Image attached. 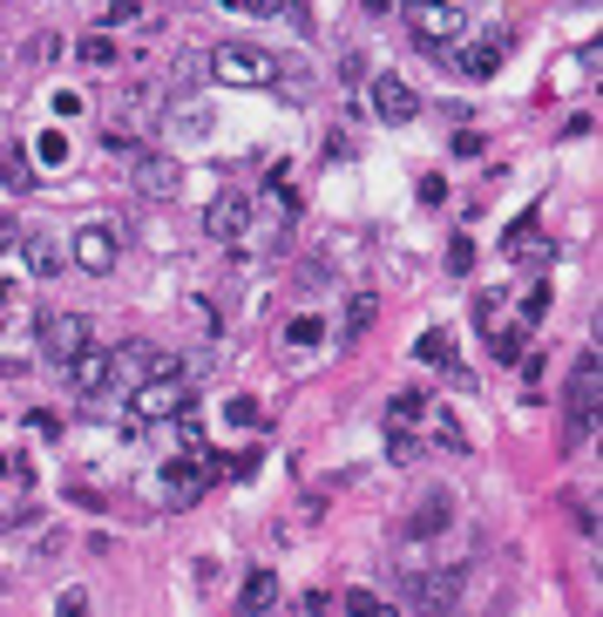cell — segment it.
<instances>
[{
	"label": "cell",
	"instance_id": "cell-28",
	"mask_svg": "<svg viewBox=\"0 0 603 617\" xmlns=\"http://www.w3.org/2000/svg\"><path fill=\"white\" fill-rule=\"evenodd\" d=\"M286 339H292V346H319V339H326V326H319V319H292Z\"/></svg>",
	"mask_w": 603,
	"mask_h": 617
},
{
	"label": "cell",
	"instance_id": "cell-22",
	"mask_svg": "<svg viewBox=\"0 0 603 617\" xmlns=\"http://www.w3.org/2000/svg\"><path fill=\"white\" fill-rule=\"evenodd\" d=\"M387 461H393V469H414V461H421L414 428H387Z\"/></svg>",
	"mask_w": 603,
	"mask_h": 617
},
{
	"label": "cell",
	"instance_id": "cell-16",
	"mask_svg": "<svg viewBox=\"0 0 603 617\" xmlns=\"http://www.w3.org/2000/svg\"><path fill=\"white\" fill-rule=\"evenodd\" d=\"M502 245H509V258H515V265H536V258H549V238H536V217H515Z\"/></svg>",
	"mask_w": 603,
	"mask_h": 617
},
{
	"label": "cell",
	"instance_id": "cell-34",
	"mask_svg": "<svg viewBox=\"0 0 603 617\" xmlns=\"http://www.w3.org/2000/svg\"><path fill=\"white\" fill-rule=\"evenodd\" d=\"M143 14V0H109V21H136Z\"/></svg>",
	"mask_w": 603,
	"mask_h": 617
},
{
	"label": "cell",
	"instance_id": "cell-21",
	"mask_svg": "<svg viewBox=\"0 0 603 617\" xmlns=\"http://www.w3.org/2000/svg\"><path fill=\"white\" fill-rule=\"evenodd\" d=\"M414 354H421L427 367H455V333H440V326L421 333V339H414Z\"/></svg>",
	"mask_w": 603,
	"mask_h": 617
},
{
	"label": "cell",
	"instance_id": "cell-2",
	"mask_svg": "<svg viewBox=\"0 0 603 617\" xmlns=\"http://www.w3.org/2000/svg\"><path fill=\"white\" fill-rule=\"evenodd\" d=\"M204 68L217 75V82H231V89H271L278 82V61L265 48H245V42H217L204 55Z\"/></svg>",
	"mask_w": 603,
	"mask_h": 617
},
{
	"label": "cell",
	"instance_id": "cell-9",
	"mask_svg": "<svg viewBox=\"0 0 603 617\" xmlns=\"http://www.w3.org/2000/svg\"><path fill=\"white\" fill-rule=\"evenodd\" d=\"M204 231L217 245H245L252 238V198H245V190H217L211 211H204Z\"/></svg>",
	"mask_w": 603,
	"mask_h": 617
},
{
	"label": "cell",
	"instance_id": "cell-18",
	"mask_svg": "<svg viewBox=\"0 0 603 617\" xmlns=\"http://www.w3.org/2000/svg\"><path fill=\"white\" fill-rule=\"evenodd\" d=\"M237 604H245V610H271L278 604V570H252L245 591H237Z\"/></svg>",
	"mask_w": 603,
	"mask_h": 617
},
{
	"label": "cell",
	"instance_id": "cell-29",
	"mask_svg": "<svg viewBox=\"0 0 603 617\" xmlns=\"http://www.w3.org/2000/svg\"><path fill=\"white\" fill-rule=\"evenodd\" d=\"M448 272H474V238H455L448 245Z\"/></svg>",
	"mask_w": 603,
	"mask_h": 617
},
{
	"label": "cell",
	"instance_id": "cell-27",
	"mask_svg": "<svg viewBox=\"0 0 603 617\" xmlns=\"http://www.w3.org/2000/svg\"><path fill=\"white\" fill-rule=\"evenodd\" d=\"M82 61H89V68H109V61H115V42H109V34H89V42H82Z\"/></svg>",
	"mask_w": 603,
	"mask_h": 617
},
{
	"label": "cell",
	"instance_id": "cell-32",
	"mask_svg": "<svg viewBox=\"0 0 603 617\" xmlns=\"http://www.w3.org/2000/svg\"><path fill=\"white\" fill-rule=\"evenodd\" d=\"M42 157H48V164H62V157H68V136H62V130H48V136H42Z\"/></svg>",
	"mask_w": 603,
	"mask_h": 617
},
{
	"label": "cell",
	"instance_id": "cell-8",
	"mask_svg": "<svg viewBox=\"0 0 603 617\" xmlns=\"http://www.w3.org/2000/svg\"><path fill=\"white\" fill-rule=\"evenodd\" d=\"M115 251H123V231H115V224H82V231H75V245H68V258L82 265L89 279H109Z\"/></svg>",
	"mask_w": 603,
	"mask_h": 617
},
{
	"label": "cell",
	"instance_id": "cell-26",
	"mask_svg": "<svg viewBox=\"0 0 603 617\" xmlns=\"http://www.w3.org/2000/svg\"><path fill=\"white\" fill-rule=\"evenodd\" d=\"M502 313H509V305H502V292H481V299H474V326H481V333H489V326H502Z\"/></svg>",
	"mask_w": 603,
	"mask_h": 617
},
{
	"label": "cell",
	"instance_id": "cell-19",
	"mask_svg": "<svg viewBox=\"0 0 603 617\" xmlns=\"http://www.w3.org/2000/svg\"><path fill=\"white\" fill-rule=\"evenodd\" d=\"M421 414H427V394L407 388V394H393V401H387V428H421Z\"/></svg>",
	"mask_w": 603,
	"mask_h": 617
},
{
	"label": "cell",
	"instance_id": "cell-24",
	"mask_svg": "<svg viewBox=\"0 0 603 617\" xmlns=\"http://www.w3.org/2000/svg\"><path fill=\"white\" fill-rule=\"evenodd\" d=\"M373 313H380V299H373V292H359V299H353V313H346V339H367Z\"/></svg>",
	"mask_w": 603,
	"mask_h": 617
},
{
	"label": "cell",
	"instance_id": "cell-11",
	"mask_svg": "<svg viewBox=\"0 0 603 617\" xmlns=\"http://www.w3.org/2000/svg\"><path fill=\"white\" fill-rule=\"evenodd\" d=\"M62 373H68V388L75 394H109V346H82L75 360H62Z\"/></svg>",
	"mask_w": 603,
	"mask_h": 617
},
{
	"label": "cell",
	"instance_id": "cell-10",
	"mask_svg": "<svg viewBox=\"0 0 603 617\" xmlns=\"http://www.w3.org/2000/svg\"><path fill=\"white\" fill-rule=\"evenodd\" d=\"M367 96H373V115H380V123L387 130H407L414 123V115H421V96L407 89V82H400V75H373V82H367Z\"/></svg>",
	"mask_w": 603,
	"mask_h": 617
},
{
	"label": "cell",
	"instance_id": "cell-7",
	"mask_svg": "<svg viewBox=\"0 0 603 617\" xmlns=\"http://www.w3.org/2000/svg\"><path fill=\"white\" fill-rule=\"evenodd\" d=\"M461 563H448V570H407V604L414 610H455V597H461Z\"/></svg>",
	"mask_w": 603,
	"mask_h": 617
},
{
	"label": "cell",
	"instance_id": "cell-30",
	"mask_svg": "<svg viewBox=\"0 0 603 617\" xmlns=\"http://www.w3.org/2000/svg\"><path fill=\"white\" fill-rule=\"evenodd\" d=\"M231 420H237V428H258V401L237 394V401H231Z\"/></svg>",
	"mask_w": 603,
	"mask_h": 617
},
{
	"label": "cell",
	"instance_id": "cell-1",
	"mask_svg": "<svg viewBox=\"0 0 603 617\" xmlns=\"http://www.w3.org/2000/svg\"><path fill=\"white\" fill-rule=\"evenodd\" d=\"M596 394H603V367L596 354H583L570 373V394H562V448H583L596 435Z\"/></svg>",
	"mask_w": 603,
	"mask_h": 617
},
{
	"label": "cell",
	"instance_id": "cell-12",
	"mask_svg": "<svg viewBox=\"0 0 603 617\" xmlns=\"http://www.w3.org/2000/svg\"><path fill=\"white\" fill-rule=\"evenodd\" d=\"M177 183H183V170H177V157H136V190L143 198H177Z\"/></svg>",
	"mask_w": 603,
	"mask_h": 617
},
{
	"label": "cell",
	"instance_id": "cell-15",
	"mask_svg": "<svg viewBox=\"0 0 603 617\" xmlns=\"http://www.w3.org/2000/svg\"><path fill=\"white\" fill-rule=\"evenodd\" d=\"M21 251H27V272H34V279H55L62 265H68V251L48 238V231H27V238H21Z\"/></svg>",
	"mask_w": 603,
	"mask_h": 617
},
{
	"label": "cell",
	"instance_id": "cell-36",
	"mask_svg": "<svg viewBox=\"0 0 603 617\" xmlns=\"http://www.w3.org/2000/svg\"><path fill=\"white\" fill-rule=\"evenodd\" d=\"M407 8H414V0H407Z\"/></svg>",
	"mask_w": 603,
	"mask_h": 617
},
{
	"label": "cell",
	"instance_id": "cell-23",
	"mask_svg": "<svg viewBox=\"0 0 603 617\" xmlns=\"http://www.w3.org/2000/svg\"><path fill=\"white\" fill-rule=\"evenodd\" d=\"M522 346H529V326H495V360H502V367L522 360Z\"/></svg>",
	"mask_w": 603,
	"mask_h": 617
},
{
	"label": "cell",
	"instance_id": "cell-6",
	"mask_svg": "<svg viewBox=\"0 0 603 617\" xmlns=\"http://www.w3.org/2000/svg\"><path fill=\"white\" fill-rule=\"evenodd\" d=\"M89 339H96V333H89V319H82V313H48V319H42V333H34V346H42V360H48V367L75 360Z\"/></svg>",
	"mask_w": 603,
	"mask_h": 617
},
{
	"label": "cell",
	"instance_id": "cell-20",
	"mask_svg": "<svg viewBox=\"0 0 603 617\" xmlns=\"http://www.w3.org/2000/svg\"><path fill=\"white\" fill-rule=\"evenodd\" d=\"M0 177H8V190H34V164H27V149H21V143L0 149Z\"/></svg>",
	"mask_w": 603,
	"mask_h": 617
},
{
	"label": "cell",
	"instance_id": "cell-3",
	"mask_svg": "<svg viewBox=\"0 0 603 617\" xmlns=\"http://www.w3.org/2000/svg\"><path fill=\"white\" fill-rule=\"evenodd\" d=\"M183 401H190L183 373H149V380H136V388H130V420H136V428H143V420H170Z\"/></svg>",
	"mask_w": 603,
	"mask_h": 617
},
{
	"label": "cell",
	"instance_id": "cell-17",
	"mask_svg": "<svg viewBox=\"0 0 603 617\" xmlns=\"http://www.w3.org/2000/svg\"><path fill=\"white\" fill-rule=\"evenodd\" d=\"M421 420H427V435H434L440 448H448V455H461V448H468V435L455 428V414L440 407V401H427V414H421Z\"/></svg>",
	"mask_w": 603,
	"mask_h": 617
},
{
	"label": "cell",
	"instance_id": "cell-13",
	"mask_svg": "<svg viewBox=\"0 0 603 617\" xmlns=\"http://www.w3.org/2000/svg\"><path fill=\"white\" fill-rule=\"evenodd\" d=\"M448 523H455V495H448V489H434V495H421V503H414V516H407V536L421 543V536H440Z\"/></svg>",
	"mask_w": 603,
	"mask_h": 617
},
{
	"label": "cell",
	"instance_id": "cell-14",
	"mask_svg": "<svg viewBox=\"0 0 603 617\" xmlns=\"http://www.w3.org/2000/svg\"><path fill=\"white\" fill-rule=\"evenodd\" d=\"M502 55H509V42H502V34H495V42H468V48L455 55V68L468 75V82H489V75L502 68Z\"/></svg>",
	"mask_w": 603,
	"mask_h": 617
},
{
	"label": "cell",
	"instance_id": "cell-5",
	"mask_svg": "<svg viewBox=\"0 0 603 617\" xmlns=\"http://www.w3.org/2000/svg\"><path fill=\"white\" fill-rule=\"evenodd\" d=\"M211 475H217V469H211L204 455H177V461H164V475H156V495H164L170 509H190L197 495L211 489Z\"/></svg>",
	"mask_w": 603,
	"mask_h": 617
},
{
	"label": "cell",
	"instance_id": "cell-33",
	"mask_svg": "<svg viewBox=\"0 0 603 617\" xmlns=\"http://www.w3.org/2000/svg\"><path fill=\"white\" fill-rule=\"evenodd\" d=\"M224 8H237V14H271V8H286V0H224Z\"/></svg>",
	"mask_w": 603,
	"mask_h": 617
},
{
	"label": "cell",
	"instance_id": "cell-4",
	"mask_svg": "<svg viewBox=\"0 0 603 617\" xmlns=\"http://www.w3.org/2000/svg\"><path fill=\"white\" fill-rule=\"evenodd\" d=\"M407 21H414V42L421 48H455L461 34H468V14L455 8V0H414Z\"/></svg>",
	"mask_w": 603,
	"mask_h": 617
},
{
	"label": "cell",
	"instance_id": "cell-35",
	"mask_svg": "<svg viewBox=\"0 0 603 617\" xmlns=\"http://www.w3.org/2000/svg\"><path fill=\"white\" fill-rule=\"evenodd\" d=\"M8 245H21V231H14L8 217H0V251H8Z\"/></svg>",
	"mask_w": 603,
	"mask_h": 617
},
{
	"label": "cell",
	"instance_id": "cell-25",
	"mask_svg": "<svg viewBox=\"0 0 603 617\" xmlns=\"http://www.w3.org/2000/svg\"><path fill=\"white\" fill-rule=\"evenodd\" d=\"M543 313H549V279H536L529 292H522V326H536Z\"/></svg>",
	"mask_w": 603,
	"mask_h": 617
},
{
	"label": "cell",
	"instance_id": "cell-31",
	"mask_svg": "<svg viewBox=\"0 0 603 617\" xmlns=\"http://www.w3.org/2000/svg\"><path fill=\"white\" fill-rule=\"evenodd\" d=\"M421 204H448V177H421Z\"/></svg>",
	"mask_w": 603,
	"mask_h": 617
}]
</instances>
